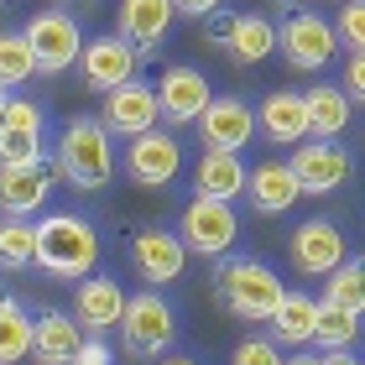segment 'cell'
Returning a JSON list of instances; mask_svg holds the SVG:
<instances>
[{
  "instance_id": "obj_8",
  "label": "cell",
  "mask_w": 365,
  "mask_h": 365,
  "mask_svg": "<svg viewBox=\"0 0 365 365\" xmlns=\"http://www.w3.org/2000/svg\"><path fill=\"white\" fill-rule=\"evenodd\" d=\"M94 120L105 125L110 136H125V141L141 136V130L162 125V115H157V89L146 84V78H125V84L105 89V105H99Z\"/></svg>"
},
{
  "instance_id": "obj_33",
  "label": "cell",
  "mask_w": 365,
  "mask_h": 365,
  "mask_svg": "<svg viewBox=\"0 0 365 365\" xmlns=\"http://www.w3.org/2000/svg\"><path fill=\"white\" fill-rule=\"evenodd\" d=\"M334 37L350 47V53L365 47V6H360V0H344V11H339V21H334Z\"/></svg>"
},
{
  "instance_id": "obj_10",
  "label": "cell",
  "mask_w": 365,
  "mask_h": 365,
  "mask_svg": "<svg viewBox=\"0 0 365 365\" xmlns=\"http://www.w3.org/2000/svg\"><path fill=\"white\" fill-rule=\"evenodd\" d=\"M178 324H173V308L162 303L157 292H141V297H125L120 308V339L130 355H162L173 344Z\"/></svg>"
},
{
  "instance_id": "obj_29",
  "label": "cell",
  "mask_w": 365,
  "mask_h": 365,
  "mask_svg": "<svg viewBox=\"0 0 365 365\" xmlns=\"http://www.w3.org/2000/svg\"><path fill=\"white\" fill-rule=\"evenodd\" d=\"M31 350V313L16 297H0V365H21Z\"/></svg>"
},
{
  "instance_id": "obj_5",
  "label": "cell",
  "mask_w": 365,
  "mask_h": 365,
  "mask_svg": "<svg viewBox=\"0 0 365 365\" xmlns=\"http://www.w3.org/2000/svg\"><path fill=\"white\" fill-rule=\"evenodd\" d=\"M287 168H292V178H297V188H303V198H329V193H339L344 182H350L355 162H350V152H344L339 141L303 136V141H292Z\"/></svg>"
},
{
  "instance_id": "obj_34",
  "label": "cell",
  "mask_w": 365,
  "mask_h": 365,
  "mask_svg": "<svg viewBox=\"0 0 365 365\" xmlns=\"http://www.w3.org/2000/svg\"><path fill=\"white\" fill-rule=\"evenodd\" d=\"M230 365H282V350L272 339H240L235 355H230Z\"/></svg>"
},
{
  "instance_id": "obj_24",
  "label": "cell",
  "mask_w": 365,
  "mask_h": 365,
  "mask_svg": "<svg viewBox=\"0 0 365 365\" xmlns=\"http://www.w3.org/2000/svg\"><path fill=\"white\" fill-rule=\"evenodd\" d=\"M313 313H319V297H308V292H287L282 287V297H277V308L267 313V324H272V344L282 350V344H308V334H313Z\"/></svg>"
},
{
  "instance_id": "obj_18",
  "label": "cell",
  "mask_w": 365,
  "mask_h": 365,
  "mask_svg": "<svg viewBox=\"0 0 365 365\" xmlns=\"http://www.w3.org/2000/svg\"><path fill=\"white\" fill-rule=\"evenodd\" d=\"M240 198H251V209L256 214H287L297 198H303V188H297V178H292V168L282 157H267V162H256L251 173H245V193Z\"/></svg>"
},
{
  "instance_id": "obj_30",
  "label": "cell",
  "mask_w": 365,
  "mask_h": 365,
  "mask_svg": "<svg viewBox=\"0 0 365 365\" xmlns=\"http://www.w3.org/2000/svg\"><path fill=\"white\" fill-rule=\"evenodd\" d=\"M37 73V63H31V47L21 31H0V84L16 89V84H26V78Z\"/></svg>"
},
{
  "instance_id": "obj_2",
  "label": "cell",
  "mask_w": 365,
  "mask_h": 365,
  "mask_svg": "<svg viewBox=\"0 0 365 365\" xmlns=\"http://www.w3.org/2000/svg\"><path fill=\"white\" fill-rule=\"evenodd\" d=\"M47 277H63V282H78L99 267V235L89 220L78 214H47L37 225V261Z\"/></svg>"
},
{
  "instance_id": "obj_13",
  "label": "cell",
  "mask_w": 365,
  "mask_h": 365,
  "mask_svg": "<svg viewBox=\"0 0 365 365\" xmlns=\"http://www.w3.org/2000/svg\"><path fill=\"white\" fill-rule=\"evenodd\" d=\"M130 261H136V272H141L146 287H168V282H178L182 267H188V251H182L178 230L141 225L136 235H130Z\"/></svg>"
},
{
  "instance_id": "obj_12",
  "label": "cell",
  "mask_w": 365,
  "mask_h": 365,
  "mask_svg": "<svg viewBox=\"0 0 365 365\" xmlns=\"http://www.w3.org/2000/svg\"><path fill=\"white\" fill-rule=\"evenodd\" d=\"M125 173H130V182H141V188H168V182L182 173V146H178V136H173V130H162V125L130 136V146H125Z\"/></svg>"
},
{
  "instance_id": "obj_16",
  "label": "cell",
  "mask_w": 365,
  "mask_h": 365,
  "mask_svg": "<svg viewBox=\"0 0 365 365\" xmlns=\"http://www.w3.org/2000/svg\"><path fill=\"white\" fill-rule=\"evenodd\" d=\"M344 256H350V245H344V230L334 220H303L292 230V267L303 277H324Z\"/></svg>"
},
{
  "instance_id": "obj_17",
  "label": "cell",
  "mask_w": 365,
  "mask_h": 365,
  "mask_svg": "<svg viewBox=\"0 0 365 365\" xmlns=\"http://www.w3.org/2000/svg\"><path fill=\"white\" fill-rule=\"evenodd\" d=\"M47 193H53V173H47V162H11V168H0V214H11V220H31Z\"/></svg>"
},
{
  "instance_id": "obj_35",
  "label": "cell",
  "mask_w": 365,
  "mask_h": 365,
  "mask_svg": "<svg viewBox=\"0 0 365 365\" xmlns=\"http://www.w3.org/2000/svg\"><path fill=\"white\" fill-rule=\"evenodd\" d=\"M344 99H350V105L360 110V99H365V58L360 53H350V63H344Z\"/></svg>"
},
{
  "instance_id": "obj_27",
  "label": "cell",
  "mask_w": 365,
  "mask_h": 365,
  "mask_svg": "<svg viewBox=\"0 0 365 365\" xmlns=\"http://www.w3.org/2000/svg\"><path fill=\"white\" fill-rule=\"evenodd\" d=\"M355 339H360V313L319 303V313H313V334H308L313 350H319V355L324 350H355Z\"/></svg>"
},
{
  "instance_id": "obj_36",
  "label": "cell",
  "mask_w": 365,
  "mask_h": 365,
  "mask_svg": "<svg viewBox=\"0 0 365 365\" xmlns=\"http://www.w3.org/2000/svg\"><path fill=\"white\" fill-rule=\"evenodd\" d=\"M230 26H235V11H225V6L204 16V37H209L214 47H225V37H230Z\"/></svg>"
},
{
  "instance_id": "obj_15",
  "label": "cell",
  "mask_w": 365,
  "mask_h": 365,
  "mask_svg": "<svg viewBox=\"0 0 365 365\" xmlns=\"http://www.w3.org/2000/svg\"><path fill=\"white\" fill-rule=\"evenodd\" d=\"M152 89H157V115H162L173 130H178V125H193L198 110H204L209 94H214L209 78L198 73V68H182V63H178V68H162V84H152Z\"/></svg>"
},
{
  "instance_id": "obj_39",
  "label": "cell",
  "mask_w": 365,
  "mask_h": 365,
  "mask_svg": "<svg viewBox=\"0 0 365 365\" xmlns=\"http://www.w3.org/2000/svg\"><path fill=\"white\" fill-rule=\"evenodd\" d=\"M282 365H324V355H319V350H308V355H292V360H282Z\"/></svg>"
},
{
  "instance_id": "obj_25",
  "label": "cell",
  "mask_w": 365,
  "mask_h": 365,
  "mask_svg": "<svg viewBox=\"0 0 365 365\" xmlns=\"http://www.w3.org/2000/svg\"><path fill=\"white\" fill-rule=\"evenodd\" d=\"M225 53L235 63H267L277 53V26L267 16H235V26L225 37Z\"/></svg>"
},
{
  "instance_id": "obj_1",
  "label": "cell",
  "mask_w": 365,
  "mask_h": 365,
  "mask_svg": "<svg viewBox=\"0 0 365 365\" xmlns=\"http://www.w3.org/2000/svg\"><path fill=\"white\" fill-rule=\"evenodd\" d=\"M53 173L68 182V188H84V193L105 188L115 178V136L94 115H73V120L63 125L58 146H53Z\"/></svg>"
},
{
  "instance_id": "obj_3",
  "label": "cell",
  "mask_w": 365,
  "mask_h": 365,
  "mask_svg": "<svg viewBox=\"0 0 365 365\" xmlns=\"http://www.w3.org/2000/svg\"><path fill=\"white\" fill-rule=\"evenodd\" d=\"M214 292H220L225 313H235V319H267L282 297V282L267 261H245V256H230L220 261V272H214Z\"/></svg>"
},
{
  "instance_id": "obj_21",
  "label": "cell",
  "mask_w": 365,
  "mask_h": 365,
  "mask_svg": "<svg viewBox=\"0 0 365 365\" xmlns=\"http://www.w3.org/2000/svg\"><path fill=\"white\" fill-rule=\"evenodd\" d=\"M193 193L198 198H220V204H235V198L245 193L240 152H214V146H204V152H198V168H193Z\"/></svg>"
},
{
  "instance_id": "obj_7",
  "label": "cell",
  "mask_w": 365,
  "mask_h": 365,
  "mask_svg": "<svg viewBox=\"0 0 365 365\" xmlns=\"http://www.w3.org/2000/svg\"><path fill=\"white\" fill-rule=\"evenodd\" d=\"M235 235H240V220L220 198L193 193V204L182 209V220H178V240H182V251H193V256H225L230 245H235Z\"/></svg>"
},
{
  "instance_id": "obj_38",
  "label": "cell",
  "mask_w": 365,
  "mask_h": 365,
  "mask_svg": "<svg viewBox=\"0 0 365 365\" xmlns=\"http://www.w3.org/2000/svg\"><path fill=\"white\" fill-rule=\"evenodd\" d=\"M324 365H360L350 350H324Z\"/></svg>"
},
{
  "instance_id": "obj_4",
  "label": "cell",
  "mask_w": 365,
  "mask_h": 365,
  "mask_svg": "<svg viewBox=\"0 0 365 365\" xmlns=\"http://www.w3.org/2000/svg\"><path fill=\"white\" fill-rule=\"evenodd\" d=\"M277 53L287 58V68H297V73L329 68V63H334V53H339L334 21H324L319 11H292L287 21L277 26Z\"/></svg>"
},
{
  "instance_id": "obj_28",
  "label": "cell",
  "mask_w": 365,
  "mask_h": 365,
  "mask_svg": "<svg viewBox=\"0 0 365 365\" xmlns=\"http://www.w3.org/2000/svg\"><path fill=\"white\" fill-rule=\"evenodd\" d=\"M37 261V220L0 214V272H26Z\"/></svg>"
},
{
  "instance_id": "obj_26",
  "label": "cell",
  "mask_w": 365,
  "mask_h": 365,
  "mask_svg": "<svg viewBox=\"0 0 365 365\" xmlns=\"http://www.w3.org/2000/svg\"><path fill=\"white\" fill-rule=\"evenodd\" d=\"M319 282H324L319 303L344 308V313H365V267H360V256H344L339 267H329Z\"/></svg>"
},
{
  "instance_id": "obj_20",
  "label": "cell",
  "mask_w": 365,
  "mask_h": 365,
  "mask_svg": "<svg viewBox=\"0 0 365 365\" xmlns=\"http://www.w3.org/2000/svg\"><path fill=\"white\" fill-rule=\"evenodd\" d=\"M256 130L267 136L272 146H292L308 136V110H303V94L297 89H272L267 99H261L256 110Z\"/></svg>"
},
{
  "instance_id": "obj_32",
  "label": "cell",
  "mask_w": 365,
  "mask_h": 365,
  "mask_svg": "<svg viewBox=\"0 0 365 365\" xmlns=\"http://www.w3.org/2000/svg\"><path fill=\"white\" fill-rule=\"evenodd\" d=\"M0 130H47V120H42V110L31 105V99L6 94L0 99Z\"/></svg>"
},
{
  "instance_id": "obj_41",
  "label": "cell",
  "mask_w": 365,
  "mask_h": 365,
  "mask_svg": "<svg viewBox=\"0 0 365 365\" xmlns=\"http://www.w3.org/2000/svg\"><path fill=\"white\" fill-rule=\"evenodd\" d=\"M6 94H11V89H6V84H0V99H6Z\"/></svg>"
},
{
  "instance_id": "obj_14",
  "label": "cell",
  "mask_w": 365,
  "mask_h": 365,
  "mask_svg": "<svg viewBox=\"0 0 365 365\" xmlns=\"http://www.w3.org/2000/svg\"><path fill=\"white\" fill-rule=\"evenodd\" d=\"M73 63H78V73H84V84H89L94 94H105V89H115V84H125V78H136V68H141V58L130 53V42H120L115 31H110V37L84 42Z\"/></svg>"
},
{
  "instance_id": "obj_19",
  "label": "cell",
  "mask_w": 365,
  "mask_h": 365,
  "mask_svg": "<svg viewBox=\"0 0 365 365\" xmlns=\"http://www.w3.org/2000/svg\"><path fill=\"white\" fill-rule=\"evenodd\" d=\"M120 308H125V292L115 277H78V292H73V319L78 329H89V334H105V329L120 324Z\"/></svg>"
},
{
  "instance_id": "obj_9",
  "label": "cell",
  "mask_w": 365,
  "mask_h": 365,
  "mask_svg": "<svg viewBox=\"0 0 365 365\" xmlns=\"http://www.w3.org/2000/svg\"><path fill=\"white\" fill-rule=\"evenodd\" d=\"M198 141L214 152H245L256 136V110L240 94H209V105L198 110Z\"/></svg>"
},
{
  "instance_id": "obj_31",
  "label": "cell",
  "mask_w": 365,
  "mask_h": 365,
  "mask_svg": "<svg viewBox=\"0 0 365 365\" xmlns=\"http://www.w3.org/2000/svg\"><path fill=\"white\" fill-rule=\"evenodd\" d=\"M47 146H42V130H0V168L11 162H42Z\"/></svg>"
},
{
  "instance_id": "obj_11",
  "label": "cell",
  "mask_w": 365,
  "mask_h": 365,
  "mask_svg": "<svg viewBox=\"0 0 365 365\" xmlns=\"http://www.w3.org/2000/svg\"><path fill=\"white\" fill-rule=\"evenodd\" d=\"M173 21H178L173 0H120V11H115V37L130 42V53L146 63V58L162 53Z\"/></svg>"
},
{
  "instance_id": "obj_23",
  "label": "cell",
  "mask_w": 365,
  "mask_h": 365,
  "mask_svg": "<svg viewBox=\"0 0 365 365\" xmlns=\"http://www.w3.org/2000/svg\"><path fill=\"white\" fill-rule=\"evenodd\" d=\"M303 110H308V136H319V141H339L355 120V105L344 99L339 84H313L303 94Z\"/></svg>"
},
{
  "instance_id": "obj_40",
  "label": "cell",
  "mask_w": 365,
  "mask_h": 365,
  "mask_svg": "<svg viewBox=\"0 0 365 365\" xmlns=\"http://www.w3.org/2000/svg\"><path fill=\"white\" fill-rule=\"evenodd\" d=\"M157 365H198V360H188V355H168V360H157Z\"/></svg>"
},
{
  "instance_id": "obj_6",
  "label": "cell",
  "mask_w": 365,
  "mask_h": 365,
  "mask_svg": "<svg viewBox=\"0 0 365 365\" xmlns=\"http://www.w3.org/2000/svg\"><path fill=\"white\" fill-rule=\"evenodd\" d=\"M26 47H31V63H37V73H63V68H73V58H78V47H84V26H78V16L68 11H37L26 21Z\"/></svg>"
},
{
  "instance_id": "obj_37",
  "label": "cell",
  "mask_w": 365,
  "mask_h": 365,
  "mask_svg": "<svg viewBox=\"0 0 365 365\" xmlns=\"http://www.w3.org/2000/svg\"><path fill=\"white\" fill-rule=\"evenodd\" d=\"M220 6H225V0H173V11L178 16H193V21H204V16L220 11Z\"/></svg>"
},
{
  "instance_id": "obj_42",
  "label": "cell",
  "mask_w": 365,
  "mask_h": 365,
  "mask_svg": "<svg viewBox=\"0 0 365 365\" xmlns=\"http://www.w3.org/2000/svg\"><path fill=\"white\" fill-rule=\"evenodd\" d=\"M0 6H6V0H0Z\"/></svg>"
},
{
  "instance_id": "obj_22",
  "label": "cell",
  "mask_w": 365,
  "mask_h": 365,
  "mask_svg": "<svg viewBox=\"0 0 365 365\" xmlns=\"http://www.w3.org/2000/svg\"><path fill=\"white\" fill-rule=\"evenodd\" d=\"M78 344H84V329H78L73 313H42V319H31V350L37 365H68L78 355Z\"/></svg>"
}]
</instances>
